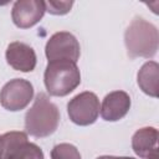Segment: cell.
<instances>
[{
    "instance_id": "obj_7",
    "label": "cell",
    "mask_w": 159,
    "mask_h": 159,
    "mask_svg": "<svg viewBox=\"0 0 159 159\" xmlns=\"http://www.w3.org/2000/svg\"><path fill=\"white\" fill-rule=\"evenodd\" d=\"M45 1L41 0H17L12 5V22L20 29H29L36 25L45 15Z\"/></svg>"
},
{
    "instance_id": "obj_3",
    "label": "cell",
    "mask_w": 159,
    "mask_h": 159,
    "mask_svg": "<svg viewBox=\"0 0 159 159\" xmlns=\"http://www.w3.org/2000/svg\"><path fill=\"white\" fill-rule=\"evenodd\" d=\"M43 82L51 96L65 97L80 86L81 72L76 62L68 60L50 61L45 70Z\"/></svg>"
},
{
    "instance_id": "obj_6",
    "label": "cell",
    "mask_w": 159,
    "mask_h": 159,
    "mask_svg": "<svg viewBox=\"0 0 159 159\" xmlns=\"http://www.w3.org/2000/svg\"><path fill=\"white\" fill-rule=\"evenodd\" d=\"M81 47L75 35L67 31H60L53 34L46 42L45 55L50 61L68 60L77 62L80 58Z\"/></svg>"
},
{
    "instance_id": "obj_5",
    "label": "cell",
    "mask_w": 159,
    "mask_h": 159,
    "mask_svg": "<svg viewBox=\"0 0 159 159\" xmlns=\"http://www.w3.org/2000/svg\"><path fill=\"white\" fill-rule=\"evenodd\" d=\"M34 97V87L30 81L14 78L4 84L0 91V104L10 111L17 112L29 106Z\"/></svg>"
},
{
    "instance_id": "obj_1",
    "label": "cell",
    "mask_w": 159,
    "mask_h": 159,
    "mask_svg": "<svg viewBox=\"0 0 159 159\" xmlns=\"http://www.w3.org/2000/svg\"><path fill=\"white\" fill-rule=\"evenodd\" d=\"M60 124V111L50 97L37 93L32 107L25 116V129L35 138H45L56 132Z\"/></svg>"
},
{
    "instance_id": "obj_8",
    "label": "cell",
    "mask_w": 159,
    "mask_h": 159,
    "mask_svg": "<svg viewBox=\"0 0 159 159\" xmlns=\"http://www.w3.org/2000/svg\"><path fill=\"white\" fill-rule=\"evenodd\" d=\"M6 62L16 71L31 72L36 67V53L35 50L24 42L14 41L9 43L5 52Z\"/></svg>"
},
{
    "instance_id": "obj_15",
    "label": "cell",
    "mask_w": 159,
    "mask_h": 159,
    "mask_svg": "<svg viewBox=\"0 0 159 159\" xmlns=\"http://www.w3.org/2000/svg\"><path fill=\"white\" fill-rule=\"evenodd\" d=\"M73 1H62V0H50L45 1L46 11L52 15H65L70 12Z\"/></svg>"
},
{
    "instance_id": "obj_9",
    "label": "cell",
    "mask_w": 159,
    "mask_h": 159,
    "mask_svg": "<svg viewBox=\"0 0 159 159\" xmlns=\"http://www.w3.org/2000/svg\"><path fill=\"white\" fill-rule=\"evenodd\" d=\"M130 109V97L124 91H113L108 93L102 102L99 113L107 122H117L127 116Z\"/></svg>"
},
{
    "instance_id": "obj_12",
    "label": "cell",
    "mask_w": 159,
    "mask_h": 159,
    "mask_svg": "<svg viewBox=\"0 0 159 159\" xmlns=\"http://www.w3.org/2000/svg\"><path fill=\"white\" fill-rule=\"evenodd\" d=\"M27 142V134L24 132H7L0 135V159H9V157L24 143Z\"/></svg>"
},
{
    "instance_id": "obj_13",
    "label": "cell",
    "mask_w": 159,
    "mask_h": 159,
    "mask_svg": "<svg viewBox=\"0 0 159 159\" xmlns=\"http://www.w3.org/2000/svg\"><path fill=\"white\" fill-rule=\"evenodd\" d=\"M9 159H45L42 149L35 144L30 143L29 140L21 144L10 157Z\"/></svg>"
},
{
    "instance_id": "obj_4",
    "label": "cell",
    "mask_w": 159,
    "mask_h": 159,
    "mask_svg": "<svg viewBox=\"0 0 159 159\" xmlns=\"http://www.w3.org/2000/svg\"><path fill=\"white\" fill-rule=\"evenodd\" d=\"M99 99L96 93L86 91L75 96L67 103V113L70 119L77 125L93 124L99 116Z\"/></svg>"
},
{
    "instance_id": "obj_10",
    "label": "cell",
    "mask_w": 159,
    "mask_h": 159,
    "mask_svg": "<svg viewBox=\"0 0 159 159\" xmlns=\"http://www.w3.org/2000/svg\"><path fill=\"white\" fill-rule=\"evenodd\" d=\"M133 152L142 159H158V129L143 127L132 137Z\"/></svg>"
},
{
    "instance_id": "obj_11",
    "label": "cell",
    "mask_w": 159,
    "mask_h": 159,
    "mask_svg": "<svg viewBox=\"0 0 159 159\" xmlns=\"http://www.w3.org/2000/svg\"><path fill=\"white\" fill-rule=\"evenodd\" d=\"M158 81H159V65L155 61L145 62L137 75L139 88L148 96L158 97Z\"/></svg>"
},
{
    "instance_id": "obj_16",
    "label": "cell",
    "mask_w": 159,
    "mask_h": 159,
    "mask_svg": "<svg viewBox=\"0 0 159 159\" xmlns=\"http://www.w3.org/2000/svg\"><path fill=\"white\" fill-rule=\"evenodd\" d=\"M96 159H135L133 157H114V155H101Z\"/></svg>"
},
{
    "instance_id": "obj_2",
    "label": "cell",
    "mask_w": 159,
    "mask_h": 159,
    "mask_svg": "<svg viewBox=\"0 0 159 159\" xmlns=\"http://www.w3.org/2000/svg\"><path fill=\"white\" fill-rule=\"evenodd\" d=\"M124 43L130 58H152L158 51V29L143 17H134L124 32Z\"/></svg>"
},
{
    "instance_id": "obj_14",
    "label": "cell",
    "mask_w": 159,
    "mask_h": 159,
    "mask_svg": "<svg viewBox=\"0 0 159 159\" xmlns=\"http://www.w3.org/2000/svg\"><path fill=\"white\" fill-rule=\"evenodd\" d=\"M51 159H81V154L73 144L60 143L52 148Z\"/></svg>"
}]
</instances>
